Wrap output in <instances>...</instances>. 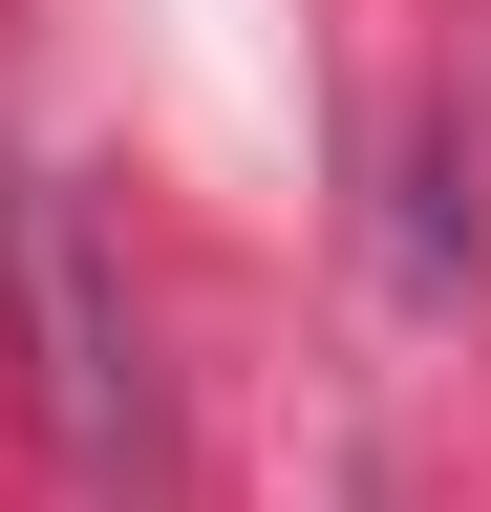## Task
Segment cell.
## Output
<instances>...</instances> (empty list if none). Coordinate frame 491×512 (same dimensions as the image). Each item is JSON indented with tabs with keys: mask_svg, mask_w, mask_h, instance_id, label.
<instances>
[{
	"mask_svg": "<svg viewBox=\"0 0 491 512\" xmlns=\"http://www.w3.org/2000/svg\"><path fill=\"white\" fill-rule=\"evenodd\" d=\"M0 299H22V363H43V427H65V491L129 512L171 470V384H150V320H129V256L65 171H0Z\"/></svg>",
	"mask_w": 491,
	"mask_h": 512,
	"instance_id": "cell-1",
	"label": "cell"
}]
</instances>
